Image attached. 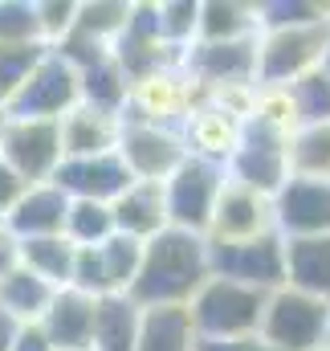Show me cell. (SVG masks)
Returning a JSON list of instances; mask_svg holds the SVG:
<instances>
[{
    "label": "cell",
    "mask_w": 330,
    "mask_h": 351,
    "mask_svg": "<svg viewBox=\"0 0 330 351\" xmlns=\"http://www.w3.org/2000/svg\"><path fill=\"white\" fill-rule=\"evenodd\" d=\"M212 278L208 269V241L200 233L164 229L143 245L139 274L127 290V298L147 311V306H188L192 294Z\"/></svg>",
    "instance_id": "obj_1"
},
{
    "label": "cell",
    "mask_w": 330,
    "mask_h": 351,
    "mask_svg": "<svg viewBox=\"0 0 330 351\" xmlns=\"http://www.w3.org/2000/svg\"><path fill=\"white\" fill-rule=\"evenodd\" d=\"M261 306H265L261 290H249V286L229 282V278H208L192 294L188 315H192L196 339L225 343V339H249V335H257Z\"/></svg>",
    "instance_id": "obj_2"
},
{
    "label": "cell",
    "mask_w": 330,
    "mask_h": 351,
    "mask_svg": "<svg viewBox=\"0 0 330 351\" xmlns=\"http://www.w3.org/2000/svg\"><path fill=\"white\" fill-rule=\"evenodd\" d=\"M330 45V21L318 25H285L257 33V86H294L310 70L322 66Z\"/></svg>",
    "instance_id": "obj_3"
},
{
    "label": "cell",
    "mask_w": 330,
    "mask_h": 351,
    "mask_svg": "<svg viewBox=\"0 0 330 351\" xmlns=\"http://www.w3.org/2000/svg\"><path fill=\"white\" fill-rule=\"evenodd\" d=\"M330 302H318L310 294H298L290 286H277L265 294L257 339L269 351H322Z\"/></svg>",
    "instance_id": "obj_4"
},
{
    "label": "cell",
    "mask_w": 330,
    "mask_h": 351,
    "mask_svg": "<svg viewBox=\"0 0 330 351\" xmlns=\"http://www.w3.org/2000/svg\"><path fill=\"white\" fill-rule=\"evenodd\" d=\"M225 168L212 160H196L188 156L175 172L164 180V208H167V229H183V233H200L208 229L212 204L225 188Z\"/></svg>",
    "instance_id": "obj_5"
},
{
    "label": "cell",
    "mask_w": 330,
    "mask_h": 351,
    "mask_svg": "<svg viewBox=\"0 0 330 351\" xmlns=\"http://www.w3.org/2000/svg\"><path fill=\"white\" fill-rule=\"evenodd\" d=\"M82 102L78 90V70L74 62H66L58 49H45V58L33 66V74L25 78V86L16 90V98L8 102V119H45V123H62L74 106Z\"/></svg>",
    "instance_id": "obj_6"
},
{
    "label": "cell",
    "mask_w": 330,
    "mask_h": 351,
    "mask_svg": "<svg viewBox=\"0 0 330 351\" xmlns=\"http://www.w3.org/2000/svg\"><path fill=\"white\" fill-rule=\"evenodd\" d=\"M179 70L196 86V102H200V94H212L225 86H257V37L196 41L183 49Z\"/></svg>",
    "instance_id": "obj_7"
},
{
    "label": "cell",
    "mask_w": 330,
    "mask_h": 351,
    "mask_svg": "<svg viewBox=\"0 0 330 351\" xmlns=\"http://www.w3.org/2000/svg\"><path fill=\"white\" fill-rule=\"evenodd\" d=\"M114 156L123 160V168L131 172V180H139V184H164L167 176L188 160V147H183V135L175 127H155V123L123 119Z\"/></svg>",
    "instance_id": "obj_8"
},
{
    "label": "cell",
    "mask_w": 330,
    "mask_h": 351,
    "mask_svg": "<svg viewBox=\"0 0 330 351\" xmlns=\"http://www.w3.org/2000/svg\"><path fill=\"white\" fill-rule=\"evenodd\" d=\"M0 160L25 184H49L62 168V131L45 119H8L0 135Z\"/></svg>",
    "instance_id": "obj_9"
},
{
    "label": "cell",
    "mask_w": 330,
    "mask_h": 351,
    "mask_svg": "<svg viewBox=\"0 0 330 351\" xmlns=\"http://www.w3.org/2000/svg\"><path fill=\"white\" fill-rule=\"evenodd\" d=\"M225 176L233 184H245L261 196H273L285 180H290V164H285V135L265 131L257 123L241 127V139L233 147V156L225 160Z\"/></svg>",
    "instance_id": "obj_10"
},
{
    "label": "cell",
    "mask_w": 330,
    "mask_h": 351,
    "mask_svg": "<svg viewBox=\"0 0 330 351\" xmlns=\"http://www.w3.org/2000/svg\"><path fill=\"white\" fill-rule=\"evenodd\" d=\"M196 106V86L183 78V70H155L131 82L123 119L155 123V127H183V119Z\"/></svg>",
    "instance_id": "obj_11"
},
{
    "label": "cell",
    "mask_w": 330,
    "mask_h": 351,
    "mask_svg": "<svg viewBox=\"0 0 330 351\" xmlns=\"http://www.w3.org/2000/svg\"><path fill=\"white\" fill-rule=\"evenodd\" d=\"M265 233H273V204H269V196L253 192L245 184L225 180V188H220V196L212 204L204 241L208 245H233V241H253V237H265Z\"/></svg>",
    "instance_id": "obj_12"
},
{
    "label": "cell",
    "mask_w": 330,
    "mask_h": 351,
    "mask_svg": "<svg viewBox=\"0 0 330 351\" xmlns=\"http://www.w3.org/2000/svg\"><path fill=\"white\" fill-rule=\"evenodd\" d=\"M208 269L212 278L241 282L249 290H277L281 286V237L265 233L253 241H233V245H208Z\"/></svg>",
    "instance_id": "obj_13"
},
{
    "label": "cell",
    "mask_w": 330,
    "mask_h": 351,
    "mask_svg": "<svg viewBox=\"0 0 330 351\" xmlns=\"http://www.w3.org/2000/svg\"><path fill=\"white\" fill-rule=\"evenodd\" d=\"M273 233L281 241L290 237H327L330 233V184L290 176L273 196Z\"/></svg>",
    "instance_id": "obj_14"
},
{
    "label": "cell",
    "mask_w": 330,
    "mask_h": 351,
    "mask_svg": "<svg viewBox=\"0 0 330 351\" xmlns=\"http://www.w3.org/2000/svg\"><path fill=\"white\" fill-rule=\"evenodd\" d=\"M49 184H58L70 200H98V204H114L135 180L123 168V160L110 156H94V160H62V168L53 172Z\"/></svg>",
    "instance_id": "obj_15"
},
{
    "label": "cell",
    "mask_w": 330,
    "mask_h": 351,
    "mask_svg": "<svg viewBox=\"0 0 330 351\" xmlns=\"http://www.w3.org/2000/svg\"><path fill=\"white\" fill-rule=\"evenodd\" d=\"M70 213V196L58 184H29L12 208L0 217V225L16 237V241H33V237H58Z\"/></svg>",
    "instance_id": "obj_16"
},
{
    "label": "cell",
    "mask_w": 330,
    "mask_h": 351,
    "mask_svg": "<svg viewBox=\"0 0 330 351\" xmlns=\"http://www.w3.org/2000/svg\"><path fill=\"white\" fill-rule=\"evenodd\" d=\"M281 286L330 302V233L281 241Z\"/></svg>",
    "instance_id": "obj_17"
},
{
    "label": "cell",
    "mask_w": 330,
    "mask_h": 351,
    "mask_svg": "<svg viewBox=\"0 0 330 351\" xmlns=\"http://www.w3.org/2000/svg\"><path fill=\"white\" fill-rule=\"evenodd\" d=\"M58 131H62V160H94V156H110L118 147L123 119L78 102L58 123Z\"/></svg>",
    "instance_id": "obj_18"
},
{
    "label": "cell",
    "mask_w": 330,
    "mask_h": 351,
    "mask_svg": "<svg viewBox=\"0 0 330 351\" xmlns=\"http://www.w3.org/2000/svg\"><path fill=\"white\" fill-rule=\"evenodd\" d=\"M241 127H245V123H237V119L225 114L220 106L196 102L192 114L183 119L179 135H183L188 156H196V160H212V164L225 168V160L233 156V147H237V139H241Z\"/></svg>",
    "instance_id": "obj_19"
},
{
    "label": "cell",
    "mask_w": 330,
    "mask_h": 351,
    "mask_svg": "<svg viewBox=\"0 0 330 351\" xmlns=\"http://www.w3.org/2000/svg\"><path fill=\"white\" fill-rule=\"evenodd\" d=\"M94 302L90 294L78 290H53L45 315H41V331L49 335L53 351H86L90 348V331H94Z\"/></svg>",
    "instance_id": "obj_20"
},
{
    "label": "cell",
    "mask_w": 330,
    "mask_h": 351,
    "mask_svg": "<svg viewBox=\"0 0 330 351\" xmlns=\"http://www.w3.org/2000/svg\"><path fill=\"white\" fill-rule=\"evenodd\" d=\"M110 217H114V233L123 237H135V241H151L167 229V208H164V184H131L114 204H110Z\"/></svg>",
    "instance_id": "obj_21"
},
{
    "label": "cell",
    "mask_w": 330,
    "mask_h": 351,
    "mask_svg": "<svg viewBox=\"0 0 330 351\" xmlns=\"http://www.w3.org/2000/svg\"><path fill=\"white\" fill-rule=\"evenodd\" d=\"M196 327L188 306H147L139 311L135 351H196Z\"/></svg>",
    "instance_id": "obj_22"
},
{
    "label": "cell",
    "mask_w": 330,
    "mask_h": 351,
    "mask_svg": "<svg viewBox=\"0 0 330 351\" xmlns=\"http://www.w3.org/2000/svg\"><path fill=\"white\" fill-rule=\"evenodd\" d=\"M135 335H139V306L127 294H106L94 302L90 351H135Z\"/></svg>",
    "instance_id": "obj_23"
},
{
    "label": "cell",
    "mask_w": 330,
    "mask_h": 351,
    "mask_svg": "<svg viewBox=\"0 0 330 351\" xmlns=\"http://www.w3.org/2000/svg\"><path fill=\"white\" fill-rule=\"evenodd\" d=\"M78 90H82V106H94V110H106V114L123 119L131 82H127L123 66L114 62V53H102V58L78 66Z\"/></svg>",
    "instance_id": "obj_24"
},
{
    "label": "cell",
    "mask_w": 330,
    "mask_h": 351,
    "mask_svg": "<svg viewBox=\"0 0 330 351\" xmlns=\"http://www.w3.org/2000/svg\"><path fill=\"white\" fill-rule=\"evenodd\" d=\"M127 21H131L127 0H82L78 16H74V33L66 41H78V45H90V49H114Z\"/></svg>",
    "instance_id": "obj_25"
},
{
    "label": "cell",
    "mask_w": 330,
    "mask_h": 351,
    "mask_svg": "<svg viewBox=\"0 0 330 351\" xmlns=\"http://www.w3.org/2000/svg\"><path fill=\"white\" fill-rule=\"evenodd\" d=\"M257 4L241 0H200V21H196V41H241L257 37Z\"/></svg>",
    "instance_id": "obj_26"
},
{
    "label": "cell",
    "mask_w": 330,
    "mask_h": 351,
    "mask_svg": "<svg viewBox=\"0 0 330 351\" xmlns=\"http://www.w3.org/2000/svg\"><path fill=\"white\" fill-rule=\"evenodd\" d=\"M285 164H290V176L330 184V123L298 127L285 139Z\"/></svg>",
    "instance_id": "obj_27"
},
{
    "label": "cell",
    "mask_w": 330,
    "mask_h": 351,
    "mask_svg": "<svg viewBox=\"0 0 330 351\" xmlns=\"http://www.w3.org/2000/svg\"><path fill=\"white\" fill-rule=\"evenodd\" d=\"M49 298H53V286H45L25 265H16L8 278H0V311L16 323H41Z\"/></svg>",
    "instance_id": "obj_28"
},
{
    "label": "cell",
    "mask_w": 330,
    "mask_h": 351,
    "mask_svg": "<svg viewBox=\"0 0 330 351\" xmlns=\"http://www.w3.org/2000/svg\"><path fill=\"white\" fill-rule=\"evenodd\" d=\"M74 245L58 233V237H33V241H21V265L29 274H37L45 286L53 290H66L70 286V269H74Z\"/></svg>",
    "instance_id": "obj_29"
},
{
    "label": "cell",
    "mask_w": 330,
    "mask_h": 351,
    "mask_svg": "<svg viewBox=\"0 0 330 351\" xmlns=\"http://www.w3.org/2000/svg\"><path fill=\"white\" fill-rule=\"evenodd\" d=\"M94 254H98V269H102L106 294H127L135 274H139V262H143V241L110 233L102 245H94Z\"/></svg>",
    "instance_id": "obj_30"
},
{
    "label": "cell",
    "mask_w": 330,
    "mask_h": 351,
    "mask_svg": "<svg viewBox=\"0 0 330 351\" xmlns=\"http://www.w3.org/2000/svg\"><path fill=\"white\" fill-rule=\"evenodd\" d=\"M110 233H114L110 204H98V200H70L62 237H66L74 250H94V245H102Z\"/></svg>",
    "instance_id": "obj_31"
},
{
    "label": "cell",
    "mask_w": 330,
    "mask_h": 351,
    "mask_svg": "<svg viewBox=\"0 0 330 351\" xmlns=\"http://www.w3.org/2000/svg\"><path fill=\"white\" fill-rule=\"evenodd\" d=\"M155 8V33L160 41L171 49H188L196 45V21H200V0H164V4H151Z\"/></svg>",
    "instance_id": "obj_32"
},
{
    "label": "cell",
    "mask_w": 330,
    "mask_h": 351,
    "mask_svg": "<svg viewBox=\"0 0 330 351\" xmlns=\"http://www.w3.org/2000/svg\"><path fill=\"white\" fill-rule=\"evenodd\" d=\"M290 90V102H294V114H298V127H310V123H330V78L327 70H310L306 78H298Z\"/></svg>",
    "instance_id": "obj_33"
},
{
    "label": "cell",
    "mask_w": 330,
    "mask_h": 351,
    "mask_svg": "<svg viewBox=\"0 0 330 351\" xmlns=\"http://www.w3.org/2000/svg\"><path fill=\"white\" fill-rule=\"evenodd\" d=\"M45 58V45L25 41V45H0V110H8V102L16 98V90L25 86V78L33 74V66Z\"/></svg>",
    "instance_id": "obj_34"
},
{
    "label": "cell",
    "mask_w": 330,
    "mask_h": 351,
    "mask_svg": "<svg viewBox=\"0 0 330 351\" xmlns=\"http://www.w3.org/2000/svg\"><path fill=\"white\" fill-rule=\"evenodd\" d=\"M33 16H37V41L45 49H58L74 33L78 0H33Z\"/></svg>",
    "instance_id": "obj_35"
},
{
    "label": "cell",
    "mask_w": 330,
    "mask_h": 351,
    "mask_svg": "<svg viewBox=\"0 0 330 351\" xmlns=\"http://www.w3.org/2000/svg\"><path fill=\"white\" fill-rule=\"evenodd\" d=\"M25 41H37L33 0H0V45H25Z\"/></svg>",
    "instance_id": "obj_36"
},
{
    "label": "cell",
    "mask_w": 330,
    "mask_h": 351,
    "mask_svg": "<svg viewBox=\"0 0 330 351\" xmlns=\"http://www.w3.org/2000/svg\"><path fill=\"white\" fill-rule=\"evenodd\" d=\"M8 351H53V343H49V335L41 331V323H21V327H16V339H12Z\"/></svg>",
    "instance_id": "obj_37"
},
{
    "label": "cell",
    "mask_w": 330,
    "mask_h": 351,
    "mask_svg": "<svg viewBox=\"0 0 330 351\" xmlns=\"http://www.w3.org/2000/svg\"><path fill=\"white\" fill-rule=\"evenodd\" d=\"M25 188H29V184H25L21 176H16L12 168H8V164H4V160H0V217L12 208V200H16Z\"/></svg>",
    "instance_id": "obj_38"
},
{
    "label": "cell",
    "mask_w": 330,
    "mask_h": 351,
    "mask_svg": "<svg viewBox=\"0 0 330 351\" xmlns=\"http://www.w3.org/2000/svg\"><path fill=\"white\" fill-rule=\"evenodd\" d=\"M16 265H21V241L0 225V278H8Z\"/></svg>",
    "instance_id": "obj_39"
},
{
    "label": "cell",
    "mask_w": 330,
    "mask_h": 351,
    "mask_svg": "<svg viewBox=\"0 0 330 351\" xmlns=\"http://www.w3.org/2000/svg\"><path fill=\"white\" fill-rule=\"evenodd\" d=\"M196 351H269L257 335H249V339H225V343H208V339H200Z\"/></svg>",
    "instance_id": "obj_40"
},
{
    "label": "cell",
    "mask_w": 330,
    "mask_h": 351,
    "mask_svg": "<svg viewBox=\"0 0 330 351\" xmlns=\"http://www.w3.org/2000/svg\"><path fill=\"white\" fill-rule=\"evenodd\" d=\"M16 327H21V323H16V319H8V315L0 311V351L12 348V339H16Z\"/></svg>",
    "instance_id": "obj_41"
},
{
    "label": "cell",
    "mask_w": 330,
    "mask_h": 351,
    "mask_svg": "<svg viewBox=\"0 0 330 351\" xmlns=\"http://www.w3.org/2000/svg\"><path fill=\"white\" fill-rule=\"evenodd\" d=\"M322 351H330V315H327V335H322Z\"/></svg>",
    "instance_id": "obj_42"
},
{
    "label": "cell",
    "mask_w": 330,
    "mask_h": 351,
    "mask_svg": "<svg viewBox=\"0 0 330 351\" xmlns=\"http://www.w3.org/2000/svg\"><path fill=\"white\" fill-rule=\"evenodd\" d=\"M322 70H327V78H330V45H327V58H322Z\"/></svg>",
    "instance_id": "obj_43"
},
{
    "label": "cell",
    "mask_w": 330,
    "mask_h": 351,
    "mask_svg": "<svg viewBox=\"0 0 330 351\" xmlns=\"http://www.w3.org/2000/svg\"><path fill=\"white\" fill-rule=\"evenodd\" d=\"M4 123H8V114H4V110H0V135H4Z\"/></svg>",
    "instance_id": "obj_44"
},
{
    "label": "cell",
    "mask_w": 330,
    "mask_h": 351,
    "mask_svg": "<svg viewBox=\"0 0 330 351\" xmlns=\"http://www.w3.org/2000/svg\"><path fill=\"white\" fill-rule=\"evenodd\" d=\"M86 351H90V348H86Z\"/></svg>",
    "instance_id": "obj_45"
}]
</instances>
